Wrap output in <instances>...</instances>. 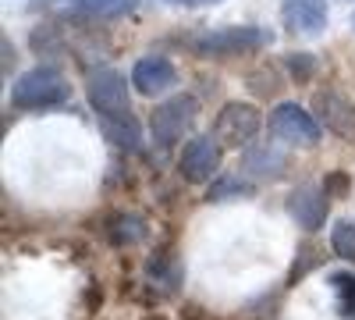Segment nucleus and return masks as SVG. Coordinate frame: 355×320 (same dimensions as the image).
<instances>
[{"label": "nucleus", "mask_w": 355, "mask_h": 320, "mask_svg": "<svg viewBox=\"0 0 355 320\" xmlns=\"http://www.w3.org/2000/svg\"><path fill=\"white\" fill-rule=\"evenodd\" d=\"M71 100V85L57 68H33L15 78L11 85V103L21 110H50Z\"/></svg>", "instance_id": "f257e3e1"}, {"label": "nucleus", "mask_w": 355, "mask_h": 320, "mask_svg": "<svg viewBox=\"0 0 355 320\" xmlns=\"http://www.w3.org/2000/svg\"><path fill=\"white\" fill-rule=\"evenodd\" d=\"M274 33L259 25H227V28H206L192 40V50L202 57H231V53H249L259 47H270Z\"/></svg>", "instance_id": "f03ea898"}, {"label": "nucleus", "mask_w": 355, "mask_h": 320, "mask_svg": "<svg viewBox=\"0 0 355 320\" xmlns=\"http://www.w3.org/2000/svg\"><path fill=\"white\" fill-rule=\"evenodd\" d=\"M85 96H89V103H93L96 118H125V114H132L128 82L114 68H96L93 75H89Z\"/></svg>", "instance_id": "7ed1b4c3"}, {"label": "nucleus", "mask_w": 355, "mask_h": 320, "mask_svg": "<svg viewBox=\"0 0 355 320\" xmlns=\"http://www.w3.org/2000/svg\"><path fill=\"white\" fill-rule=\"evenodd\" d=\"M196 114H199L196 96H171V100L157 103V107H153V118H150V128H153L157 146H160V150L174 146V142L196 125Z\"/></svg>", "instance_id": "20e7f679"}, {"label": "nucleus", "mask_w": 355, "mask_h": 320, "mask_svg": "<svg viewBox=\"0 0 355 320\" xmlns=\"http://www.w3.org/2000/svg\"><path fill=\"white\" fill-rule=\"evenodd\" d=\"M217 142L220 146H231V150H242L256 139L259 132V110L252 103H242V100H231L220 107L217 114Z\"/></svg>", "instance_id": "39448f33"}, {"label": "nucleus", "mask_w": 355, "mask_h": 320, "mask_svg": "<svg viewBox=\"0 0 355 320\" xmlns=\"http://www.w3.org/2000/svg\"><path fill=\"white\" fill-rule=\"evenodd\" d=\"M270 132L281 142H291V146H316L320 142V121L299 103H277L270 114Z\"/></svg>", "instance_id": "423d86ee"}, {"label": "nucleus", "mask_w": 355, "mask_h": 320, "mask_svg": "<svg viewBox=\"0 0 355 320\" xmlns=\"http://www.w3.org/2000/svg\"><path fill=\"white\" fill-rule=\"evenodd\" d=\"M284 210H288V217L299 224L302 231H320L323 224H327L331 196L323 192V189H316V185H299V189L288 192Z\"/></svg>", "instance_id": "0eeeda50"}, {"label": "nucleus", "mask_w": 355, "mask_h": 320, "mask_svg": "<svg viewBox=\"0 0 355 320\" xmlns=\"http://www.w3.org/2000/svg\"><path fill=\"white\" fill-rule=\"evenodd\" d=\"M220 167V142L210 139V135H196L185 142L182 157H178V171H182V178L199 185L206 178H214V171Z\"/></svg>", "instance_id": "6e6552de"}, {"label": "nucleus", "mask_w": 355, "mask_h": 320, "mask_svg": "<svg viewBox=\"0 0 355 320\" xmlns=\"http://www.w3.org/2000/svg\"><path fill=\"white\" fill-rule=\"evenodd\" d=\"M281 18L291 36L313 40L327 28L331 11H327V0H281Z\"/></svg>", "instance_id": "1a4fd4ad"}, {"label": "nucleus", "mask_w": 355, "mask_h": 320, "mask_svg": "<svg viewBox=\"0 0 355 320\" xmlns=\"http://www.w3.org/2000/svg\"><path fill=\"white\" fill-rule=\"evenodd\" d=\"M316 114H320V125L334 132L345 142H355V103L348 96H341L338 90H320L313 100Z\"/></svg>", "instance_id": "9d476101"}, {"label": "nucleus", "mask_w": 355, "mask_h": 320, "mask_svg": "<svg viewBox=\"0 0 355 320\" xmlns=\"http://www.w3.org/2000/svg\"><path fill=\"white\" fill-rule=\"evenodd\" d=\"M36 11H64L78 18H125L139 8V0H36Z\"/></svg>", "instance_id": "9b49d317"}, {"label": "nucleus", "mask_w": 355, "mask_h": 320, "mask_svg": "<svg viewBox=\"0 0 355 320\" xmlns=\"http://www.w3.org/2000/svg\"><path fill=\"white\" fill-rule=\"evenodd\" d=\"M174 82H178V71L160 53H146L132 65V85L142 96H164Z\"/></svg>", "instance_id": "f8f14e48"}, {"label": "nucleus", "mask_w": 355, "mask_h": 320, "mask_svg": "<svg viewBox=\"0 0 355 320\" xmlns=\"http://www.w3.org/2000/svg\"><path fill=\"white\" fill-rule=\"evenodd\" d=\"M100 132L114 142L117 150L135 153L142 146V125L135 114H125V118H100Z\"/></svg>", "instance_id": "ddd939ff"}, {"label": "nucleus", "mask_w": 355, "mask_h": 320, "mask_svg": "<svg viewBox=\"0 0 355 320\" xmlns=\"http://www.w3.org/2000/svg\"><path fill=\"white\" fill-rule=\"evenodd\" d=\"M242 167H245V174H252V178L270 182V178H281L284 174V157L270 146H249L245 157H242Z\"/></svg>", "instance_id": "4468645a"}, {"label": "nucleus", "mask_w": 355, "mask_h": 320, "mask_svg": "<svg viewBox=\"0 0 355 320\" xmlns=\"http://www.w3.org/2000/svg\"><path fill=\"white\" fill-rule=\"evenodd\" d=\"M107 235H110L114 246H135V242L146 239V224H142V217H135V214H117V217L110 221Z\"/></svg>", "instance_id": "2eb2a0df"}, {"label": "nucleus", "mask_w": 355, "mask_h": 320, "mask_svg": "<svg viewBox=\"0 0 355 320\" xmlns=\"http://www.w3.org/2000/svg\"><path fill=\"white\" fill-rule=\"evenodd\" d=\"M327 281H331V288L338 292V310H341L348 320H355V274L334 271V274H327Z\"/></svg>", "instance_id": "dca6fc26"}, {"label": "nucleus", "mask_w": 355, "mask_h": 320, "mask_svg": "<svg viewBox=\"0 0 355 320\" xmlns=\"http://www.w3.org/2000/svg\"><path fill=\"white\" fill-rule=\"evenodd\" d=\"M331 246L341 260H348V264H355V224L352 221H338L331 228Z\"/></svg>", "instance_id": "f3484780"}, {"label": "nucleus", "mask_w": 355, "mask_h": 320, "mask_svg": "<svg viewBox=\"0 0 355 320\" xmlns=\"http://www.w3.org/2000/svg\"><path fill=\"white\" fill-rule=\"evenodd\" d=\"M284 65L291 68V75L299 78V82H306V78H313V71H316V57H309V53H291Z\"/></svg>", "instance_id": "a211bd4d"}, {"label": "nucleus", "mask_w": 355, "mask_h": 320, "mask_svg": "<svg viewBox=\"0 0 355 320\" xmlns=\"http://www.w3.org/2000/svg\"><path fill=\"white\" fill-rule=\"evenodd\" d=\"M242 192H249V185L239 189V178H220V182L210 189V199H231V196H242Z\"/></svg>", "instance_id": "6ab92c4d"}, {"label": "nucleus", "mask_w": 355, "mask_h": 320, "mask_svg": "<svg viewBox=\"0 0 355 320\" xmlns=\"http://www.w3.org/2000/svg\"><path fill=\"white\" fill-rule=\"evenodd\" d=\"M327 196H348V174H341V171H334V174H327Z\"/></svg>", "instance_id": "aec40b11"}, {"label": "nucleus", "mask_w": 355, "mask_h": 320, "mask_svg": "<svg viewBox=\"0 0 355 320\" xmlns=\"http://www.w3.org/2000/svg\"><path fill=\"white\" fill-rule=\"evenodd\" d=\"M171 4H182V8H210V4H220V0H171Z\"/></svg>", "instance_id": "412c9836"}, {"label": "nucleus", "mask_w": 355, "mask_h": 320, "mask_svg": "<svg viewBox=\"0 0 355 320\" xmlns=\"http://www.w3.org/2000/svg\"><path fill=\"white\" fill-rule=\"evenodd\" d=\"M352 25H355V18H352Z\"/></svg>", "instance_id": "4be33fe9"}]
</instances>
